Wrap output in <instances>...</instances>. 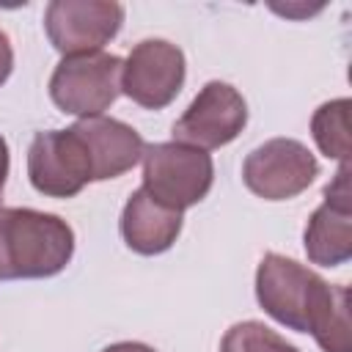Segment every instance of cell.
<instances>
[{
    "label": "cell",
    "instance_id": "cell-1",
    "mask_svg": "<svg viewBox=\"0 0 352 352\" xmlns=\"http://www.w3.org/2000/svg\"><path fill=\"white\" fill-rule=\"evenodd\" d=\"M256 297L275 322L311 333L324 352H352L346 286H330L302 264L267 253L256 272Z\"/></svg>",
    "mask_w": 352,
    "mask_h": 352
},
{
    "label": "cell",
    "instance_id": "cell-2",
    "mask_svg": "<svg viewBox=\"0 0 352 352\" xmlns=\"http://www.w3.org/2000/svg\"><path fill=\"white\" fill-rule=\"evenodd\" d=\"M74 253V231L58 214L0 209V278H52Z\"/></svg>",
    "mask_w": 352,
    "mask_h": 352
},
{
    "label": "cell",
    "instance_id": "cell-3",
    "mask_svg": "<svg viewBox=\"0 0 352 352\" xmlns=\"http://www.w3.org/2000/svg\"><path fill=\"white\" fill-rule=\"evenodd\" d=\"M140 160H143V190L154 201L176 212L204 201L214 179L212 157L201 148L176 140L154 143L143 148Z\"/></svg>",
    "mask_w": 352,
    "mask_h": 352
},
{
    "label": "cell",
    "instance_id": "cell-4",
    "mask_svg": "<svg viewBox=\"0 0 352 352\" xmlns=\"http://www.w3.org/2000/svg\"><path fill=\"white\" fill-rule=\"evenodd\" d=\"M124 60L110 52H88L63 58L50 77L52 102L72 116L94 118L121 94Z\"/></svg>",
    "mask_w": 352,
    "mask_h": 352
},
{
    "label": "cell",
    "instance_id": "cell-5",
    "mask_svg": "<svg viewBox=\"0 0 352 352\" xmlns=\"http://www.w3.org/2000/svg\"><path fill=\"white\" fill-rule=\"evenodd\" d=\"M30 184L50 198H72L94 182L91 157L80 135L69 129L38 132L28 148Z\"/></svg>",
    "mask_w": 352,
    "mask_h": 352
},
{
    "label": "cell",
    "instance_id": "cell-6",
    "mask_svg": "<svg viewBox=\"0 0 352 352\" xmlns=\"http://www.w3.org/2000/svg\"><path fill=\"white\" fill-rule=\"evenodd\" d=\"M319 165L314 154L292 138H272L253 148L242 165V179L250 192L264 201H286L308 190Z\"/></svg>",
    "mask_w": 352,
    "mask_h": 352
},
{
    "label": "cell",
    "instance_id": "cell-7",
    "mask_svg": "<svg viewBox=\"0 0 352 352\" xmlns=\"http://www.w3.org/2000/svg\"><path fill=\"white\" fill-rule=\"evenodd\" d=\"M124 6L104 0H52L44 11V28L58 52H99L121 28Z\"/></svg>",
    "mask_w": 352,
    "mask_h": 352
},
{
    "label": "cell",
    "instance_id": "cell-8",
    "mask_svg": "<svg viewBox=\"0 0 352 352\" xmlns=\"http://www.w3.org/2000/svg\"><path fill=\"white\" fill-rule=\"evenodd\" d=\"M248 124V104L228 82H206L173 124V140L192 148H220L231 143Z\"/></svg>",
    "mask_w": 352,
    "mask_h": 352
},
{
    "label": "cell",
    "instance_id": "cell-9",
    "mask_svg": "<svg viewBox=\"0 0 352 352\" xmlns=\"http://www.w3.org/2000/svg\"><path fill=\"white\" fill-rule=\"evenodd\" d=\"M184 85V55L176 44L162 38H148L132 47L124 72L121 91L146 110H160L170 104Z\"/></svg>",
    "mask_w": 352,
    "mask_h": 352
},
{
    "label": "cell",
    "instance_id": "cell-10",
    "mask_svg": "<svg viewBox=\"0 0 352 352\" xmlns=\"http://www.w3.org/2000/svg\"><path fill=\"white\" fill-rule=\"evenodd\" d=\"M72 129L80 135V140L88 148L94 182H104L126 173L129 168L138 165L146 148L143 138L132 126L116 118H104V116L80 118Z\"/></svg>",
    "mask_w": 352,
    "mask_h": 352
},
{
    "label": "cell",
    "instance_id": "cell-11",
    "mask_svg": "<svg viewBox=\"0 0 352 352\" xmlns=\"http://www.w3.org/2000/svg\"><path fill=\"white\" fill-rule=\"evenodd\" d=\"M182 231V212L154 201L143 187L135 190L121 214V236L140 256L168 250Z\"/></svg>",
    "mask_w": 352,
    "mask_h": 352
},
{
    "label": "cell",
    "instance_id": "cell-12",
    "mask_svg": "<svg viewBox=\"0 0 352 352\" xmlns=\"http://www.w3.org/2000/svg\"><path fill=\"white\" fill-rule=\"evenodd\" d=\"M305 253L319 267H338L352 256V204L324 201L305 226Z\"/></svg>",
    "mask_w": 352,
    "mask_h": 352
},
{
    "label": "cell",
    "instance_id": "cell-13",
    "mask_svg": "<svg viewBox=\"0 0 352 352\" xmlns=\"http://www.w3.org/2000/svg\"><path fill=\"white\" fill-rule=\"evenodd\" d=\"M349 113H352L349 99H333L322 104L311 118V132H314L319 151L330 160H338L341 165L349 162V151H352Z\"/></svg>",
    "mask_w": 352,
    "mask_h": 352
},
{
    "label": "cell",
    "instance_id": "cell-14",
    "mask_svg": "<svg viewBox=\"0 0 352 352\" xmlns=\"http://www.w3.org/2000/svg\"><path fill=\"white\" fill-rule=\"evenodd\" d=\"M220 352H297V349L261 322H239L223 336Z\"/></svg>",
    "mask_w": 352,
    "mask_h": 352
},
{
    "label": "cell",
    "instance_id": "cell-15",
    "mask_svg": "<svg viewBox=\"0 0 352 352\" xmlns=\"http://www.w3.org/2000/svg\"><path fill=\"white\" fill-rule=\"evenodd\" d=\"M14 69V52H11V44H8V36L0 30V85L8 80Z\"/></svg>",
    "mask_w": 352,
    "mask_h": 352
},
{
    "label": "cell",
    "instance_id": "cell-16",
    "mask_svg": "<svg viewBox=\"0 0 352 352\" xmlns=\"http://www.w3.org/2000/svg\"><path fill=\"white\" fill-rule=\"evenodd\" d=\"M102 352H157V349H151L146 344H138V341H121V344H113Z\"/></svg>",
    "mask_w": 352,
    "mask_h": 352
},
{
    "label": "cell",
    "instance_id": "cell-17",
    "mask_svg": "<svg viewBox=\"0 0 352 352\" xmlns=\"http://www.w3.org/2000/svg\"><path fill=\"white\" fill-rule=\"evenodd\" d=\"M6 176H8V146L0 135V195H3V187H6Z\"/></svg>",
    "mask_w": 352,
    "mask_h": 352
}]
</instances>
